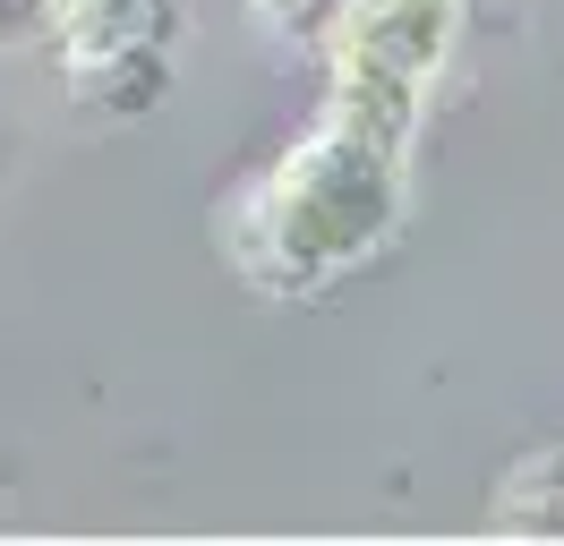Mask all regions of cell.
<instances>
[{
	"label": "cell",
	"mask_w": 564,
	"mask_h": 546,
	"mask_svg": "<svg viewBox=\"0 0 564 546\" xmlns=\"http://www.w3.org/2000/svg\"><path fill=\"white\" fill-rule=\"evenodd\" d=\"M454 43V0H343L334 18V77L343 111L411 129V102Z\"/></svg>",
	"instance_id": "2"
},
{
	"label": "cell",
	"mask_w": 564,
	"mask_h": 546,
	"mask_svg": "<svg viewBox=\"0 0 564 546\" xmlns=\"http://www.w3.org/2000/svg\"><path fill=\"white\" fill-rule=\"evenodd\" d=\"M496 521L522 538H564V452H530L496 487Z\"/></svg>",
	"instance_id": "3"
},
{
	"label": "cell",
	"mask_w": 564,
	"mask_h": 546,
	"mask_svg": "<svg viewBox=\"0 0 564 546\" xmlns=\"http://www.w3.org/2000/svg\"><path fill=\"white\" fill-rule=\"evenodd\" d=\"M393 214H402V129L368 111H334L257 188L240 256L265 282H325L351 273L377 239H393Z\"/></svg>",
	"instance_id": "1"
}]
</instances>
